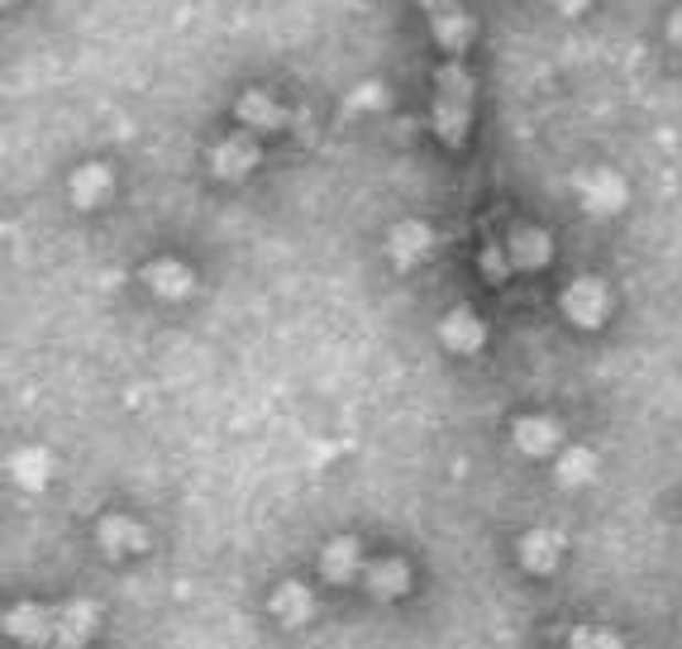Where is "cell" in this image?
<instances>
[{
  "mask_svg": "<svg viewBox=\"0 0 682 649\" xmlns=\"http://www.w3.org/2000/svg\"><path fill=\"white\" fill-rule=\"evenodd\" d=\"M563 550H569V540H563L559 530H526V536H520V544H516L520 564H526L530 573H554Z\"/></svg>",
  "mask_w": 682,
  "mask_h": 649,
  "instance_id": "obj_5",
  "label": "cell"
},
{
  "mask_svg": "<svg viewBox=\"0 0 682 649\" xmlns=\"http://www.w3.org/2000/svg\"><path fill=\"white\" fill-rule=\"evenodd\" d=\"M434 249V229L420 225V220H401L397 229H391V263L397 268H415L425 263Z\"/></svg>",
  "mask_w": 682,
  "mask_h": 649,
  "instance_id": "obj_8",
  "label": "cell"
},
{
  "mask_svg": "<svg viewBox=\"0 0 682 649\" xmlns=\"http://www.w3.org/2000/svg\"><path fill=\"white\" fill-rule=\"evenodd\" d=\"M96 540H100V550H106L110 559L139 554L143 544H149V536H143V526L134 521V516H106V521L96 526Z\"/></svg>",
  "mask_w": 682,
  "mask_h": 649,
  "instance_id": "obj_10",
  "label": "cell"
},
{
  "mask_svg": "<svg viewBox=\"0 0 682 649\" xmlns=\"http://www.w3.org/2000/svg\"><path fill=\"white\" fill-rule=\"evenodd\" d=\"M143 282L153 286L163 301H182V296H192V268L177 263V258H158V263L143 272Z\"/></svg>",
  "mask_w": 682,
  "mask_h": 649,
  "instance_id": "obj_17",
  "label": "cell"
},
{
  "mask_svg": "<svg viewBox=\"0 0 682 649\" xmlns=\"http://www.w3.org/2000/svg\"><path fill=\"white\" fill-rule=\"evenodd\" d=\"M10 478L20 483L24 493H39V487L53 478V454L39 450V444H29V450H14L10 454Z\"/></svg>",
  "mask_w": 682,
  "mask_h": 649,
  "instance_id": "obj_15",
  "label": "cell"
},
{
  "mask_svg": "<svg viewBox=\"0 0 682 649\" xmlns=\"http://www.w3.org/2000/svg\"><path fill=\"white\" fill-rule=\"evenodd\" d=\"M430 6V29H434V39L444 43L448 53H463L468 48V39H473V20L463 14L454 0H425Z\"/></svg>",
  "mask_w": 682,
  "mask_h": 649,
  "instance_id": "obj_6",
  "label": "cell"
},
{
  "mask_svg": "<svg viewBox=\"0 0 682 649\" xmlns=\"http://www.w3.org/2000/svg\"><path fill=\"white\" fill-rule=\"evenodd\" d=\"M358 569H362V550H358V540H329L325 544V554H321V573H325V583H354L358 578Z\"/></svg>",
  "mask_w": 682,
  "mask_h": 649,
  "instance_id": "obj_14",
  "label": "cell"
},
{
  "mask_svg": "<svg viewBox=\"0 0 682 649\" xmlns=\"http://www.w3.org/2000/svg\"><path fill=\"white\" fill-rule=\"evenodd\" d=\"M362 578H368V593L377 602H391L411 587V569H405L401 559H372V564L362 569Z\"/></svg>",
  "mask_w": 682,
  "mask_h": 649,
  "instance_id": "obj_16",
  "label": "cell"
},
{
  "mask_svg": "<svg viewBox=\"0 0 682 649\" xmlns=\"http://www.w3.org/2000/svg\"><path fill=\"white\" fill-rule=\"evenodd\" d=\"M554 10H563V14H583L587 0H554Z\"/></svg>",
  "mask_w": 682,
  "mask_h": 649,
  "instance_id": "obj_24",
  "label": "cell"
},
{
  "mask_svg": "<svg viewBox=\"0 0 682 649\" xmlns=\"http://www.w3.org/2000/svg\"><path fill=\"white\" fill-rule=\"evenodd\" d=\"M440 339H444V349H454V354H477L483 349V339H487V325L477 321L473 311H448L444 321H440Z\"/></svg>",
  "mask_w": 682,
  "mask_h": 649,
  "instance_id": "obj_12",
  "label": "cell"
},
{
  "mask_svg": "<svg viewBox=\"0 0 682 649\" xmlns=\"http://www.w3.org/2000/svg\"><path fill=\"white\" fill-rule=\"evenodd\" d=\"M382 100H387V91L377 82H368V86H358V91L348 96V110H377Z\"/></svg>",
  "mask_w": 682,
  "mask_h": 649,
  "instance_id": "obj_23",
  "label": "cell"
},
{
  "mask_svg": "<svg viewBox=\"0 0 682 649\" xmlns=\"http://www.w3.org/2000/svg\"><path fill=\"white\" fill-rule=\"evenodd\" d=\"M549 253H554V244H549L544 229H534V225H520L511 229V239H506V258H511V268H544L549 263Z\"/></svg>",
  "mask_w": 682,
  "mask_h": 649,
  "instance_id": "obj_11",
  "label": "cell"
},
{
  "mask_svg": "<svg viewBox=\"0 0 682 649\" xmlns=\"http://www.w3.org/2000/svg\"><path fill=\"white\" fill-rule=\"evenodd\" d=\"M282 115H286V110H282L268 91H243V96H239V120L249 125V129H278Z\"/></svg>",
  "mask_w": 682,
  "mask_h": 649,
  "instance_id": "obj_20",
  "label": "cell"
},
{
  "mask_svg": "<svg viewBox=\"0 0 682 649\" xmlns=\"http://www.w3.org/2000/svg\"><path fill=\"white\" fill-rule=\"evenodd\" d=\"M563 311H569L573 325L597 329L606 321V311H611V292H606L602 278H577V282H569V292H563Z\"/></svg>",
  "mask_w": 682,
  "mask_h": 649,
  "instance_id": "obj_2",
  "label": "cell"
},
{
  "mask_svg": "<svg viewBox=\"0 0 682 649\" xmlns=\"http://www.w3.org/2000/svg\"><path fill=\"white\" fill-rule=\"evenodd\" d=\"M53 616L57 612L39 607V602H20V607L6 612V630L14 640H24V645H48L53 640Z\"/></svg>",
  "mask_w": 682,
  "mask_h": 649,
  "instance_id": "obj_7",
  "label": "cell"
},
{
  "mask_svg": "<svg viewBox=\"0 0 682 649\" xmlns=\"http://www.w3.org/2000/svg\"><path fill=\"white\" fill-rule=\"evenodd\" d=\"M669 39L678 43V48H682V10L673 14V20H669Z\"/></svg>",
  "mask_w": 682,
  "mask_h": 649,
  "instance_id": "obj_25",
  "label": "cell"
},
{
  "mask_svg": "<svg viewBox=\"0 0 682 649\" xmlns=\"http://www.w3.org/2000/svg\"><path fill=\"white\" fill-rule=\"evenodd\" d=\"M253 167H258V143L249 134H235V139H225V143H215L210 149V172L215 177H225V182L249 177Z\"/></svg>",
  "mask_w": 682,
  "mask_h": 649,
  "instance_id": "obj_4",
  "label": "cell"
},
{
  "mask_svg": "<svg viewBox=\"0 0 682 649\" xmlns=\"http://www.w3.org/2000/svg\"><path fill=\"white\" fill-rule=\"evenodd\" d=\"M569 649H626V640L616 630H592V626H577L569 636Z\"/></svg>",
  "mask_w": 682,
  "mask_h": 649,
  "instance_id": "obj_22",
  "label": "cell"
},
{
  "mask_svg": "<svg viewBox=\"0 0 682 649\" xmlns=\"http://www.w3.org/2000/svg\"><path fill=\"white\" fill-rule=\"evenodd\" d=\"M311 612H315V597H311L301 583H282L278 593H272V616H278L286 630H292V626H306Z\"/></svg>",
  "mask_w": 682,
  "mask_h": 649,
  "instance_id": "obj_18",
  "label": "cell"
},
{
  "mask_svg": "<svg viewBox=\"0 0 682 649\" xmlns=\"http://www.w3.org/2000/svg\"><path fill=\"white\" fill-rule=\"evenodd\" d=\"M468 110H473V82L458 63L434 72V134L444 143L468 139Z\"/></svg>",
  "mask_w": 682,
  "mask_h": 649,
  "instance_id": "obj_1",
  "label": "cell"
},
{
  "mask_svg": "<svg viewBox=\"0 0 682 649\" xmlns=\"http://www.w3.org/2000/svg\"><path fill=\"white\" fill-rule=\"evenodd\" d=\"M626 182L616 177V172H606V167H597L592 177H583V206L592 210V215H616L620 206H626Z\"/></svg>",
  "mask_w": 682,
  "mask_h": 649,
  "instance_id": "obj_13",
  "label": "cell"
},
{
  "mask_svg": "<svg viewBox=\"0 0 682 649\" xmlns=\"http://www.w3.org/2000/svg\"><path fill=\"white\" fill-rule=\"evenodd\" d=\"M511 440H516V450H520V454L544 458V454H554V450H559L563 430H559V421H549V415H520V421L511 425Z\"/></svg>",
  "mask_w": 682,
  "mask_h": 649,
  "instance_id": "obj_9",
  "label": "cell"
},
{
  "mask_svg": "<svg viewBox=\"0 0 682 649\" xmlns=\"http://www.w3.org/2000/svg\"><path fill=\"white\" fill-rule=\"evenodd\" d=\"M110 196V167H100V163H86L72 172V201H77L82 210H91L100 206V201Z\"/></svg>",
  "mask_w": 682,
  "mask_h": 649,
  "instance_id": "obj_19",
  "label": "cell"
},
{
  "mask_svg": "<svg viewBox=\"0 0 682 649\" xmlns=\"http://www.w3.org/2000/svg\"><path fill=\"white\" fill-rule=\"evenodd\" d=\"M96 626H100V607H96V602L72 597L53 616V640H57V649H82L86 640L96 636Z\"/></svg>",
  "mask_w": 682,
  "mask_h": 649,
  "instance_id": "obj_3",
  "label": "cell"
},
{
  "mask_svg": "<svg viewBox=\"0 0 682 649\" xmlns=\"http://www.w3.org/2000/svg\"><path fill=\"white\" fill-rule=\"evenodd\" d=\"M554 473H559L563 487H587L592 478H597V454L592 450H563Z\"/></svg>",
  "mask_w": 682,
  "mask_h": 649,
  "instance_id": "obj_21",
  "label": "cell"
}]
</instances>
